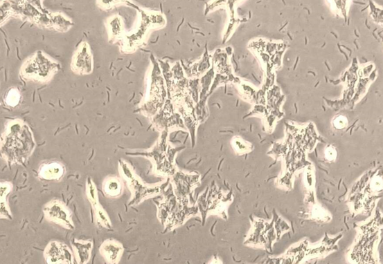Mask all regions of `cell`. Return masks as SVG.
<instances>
[{"instance_id": "5b68a950", "label": "cell", "mask_w": 383, "mask_h": 264, "mask_svg": "<svg viewBox=\"0 0 383 264\" xmlns=\"http://www.w3.org/2000/svg\"><path fill=\"white\" fill-rule=\"evenodd\" d=\"M199 175L197 173L175 171L172 176L174 194L177 199L187 203L188 196L199 183Z\"/></svg>"}, {"instance_id": "277c9868", "label": "cell", "mask_w": 383, "mask_h": 264, "mask_svg": "<svg viewBox=\"0 0 383 264\" xmlns=\"http://www.w3.org/2000/svg\"><path fill=\"white\" fill-rule=\"evenodd\" d=\"M338 240L339 238L336 237L327 238L326 240L324 239L320 243H301L287 249L279 258L273 259L280 260L277 263H300V261L303 263L304 260L309 261L321 256L324 257L331 252Z\"/></svg>"}, {"instance_id": "3957f363", "label": "cell", "mask_w": 383, "mask_h": 264, "mask_svg": "<svg viewBox=\"0 0 383 264\" xmlns=\"http://www.w3.org/2000/svg\"><path fill=\"white\" fill-rule=\"evenodd\" d=\"M288 229L289 225L281 218L276 217L271 222L257 219L253 220L251 231L245 243L248 245L269 249Z\"/></svg>"}, {"instance_id": "8992f818", "label": "cell", "mask_w": 383, "mask_h": 264, "mask_svg": "<svg viewBox=\"0 0 383 264\" xmlns=\"http://www.w3.org/2000/svg\"><path fill=\"white\" fill-rule=\"evenodd\" d=\"M105 191L112 196H117L121 192V185L118 180H112L106 185Z\"/></svg>"}, {"instance_id": "ba28073f", "label": "cell", "mask_w": 383, "mask_h": 264, "mask_svg": "<svg viewBox=\"0 0 383 264\" xmlns=\"http://www.w3.org/2000/svg\"><path fill=\"white\" fill-rule=\"evenodd\" d=\"M326 155L327 159L331 161L336 158V152L333 149L330 147L327 150Z\"/></svg>"}, {"instance_id": "9c48e42d", "label": "cell", "mask_w": 383, "mask_h": 264, "mask_svg": "<svg viewBox=\"0 0 383 264\" xmlns=\"http://www.w3.org/2000/svg\"><path fill=\"white\" fill-rule=\"evenodd\" d=\"M335 126L337 128L341 129L345 126L346 124V120L344 117H339L337 119V122H335Z\"/></svg>"}, {"instance_id": "52a82bcc", "label": "cell", "mask_w": 383, "mask_h": 264, "mask_svg": "<svg viewBox=\"0 0 383 264\" xmlns=\"http://www.w3.org/2000/svg\"><path fill=\"white\" fill-rule=\"evenodd\" d=\"M44 177H46L47 178H49L50 177L55 178L60 176V174L62 173V170L60 166H58L57 164L55 165L53 164H51L48 166V169H46L44 171Z\"/></svg>"}, {"instance_id": "6da1fadb", "label": "cell", "mask_w": 383, "mask_h": 264, "mask_svg": "<svg viewBox=\"0 0 383 264\" xmlns=\"http://www.w3.org/2000/svg\"><path fill=\"white\" fill-rule=\"evenodd\" d=\"M382 189L381 171L370 172L364 176L355 185L350 196L351 209L354 211H368L380 196Z\"/></svg>"}, {"instance_id": "7a4b0ae2", "label": "cell", "mask_w": 383, "mask_h": 264, "mask_svg": "<svg viewBox=\"0 0 383 264\" xmlns=\"http://www.w3.org/2000/svg\"><path fill=\"white\" fill-rule=\"evenodd\" d=\"M381 219L376 221L375 218L358 227L359 232L349 254L353 263H366V260L370 263L369 260L375 259L374 248L381 238Z\"/></svg>"}]
</instances>
